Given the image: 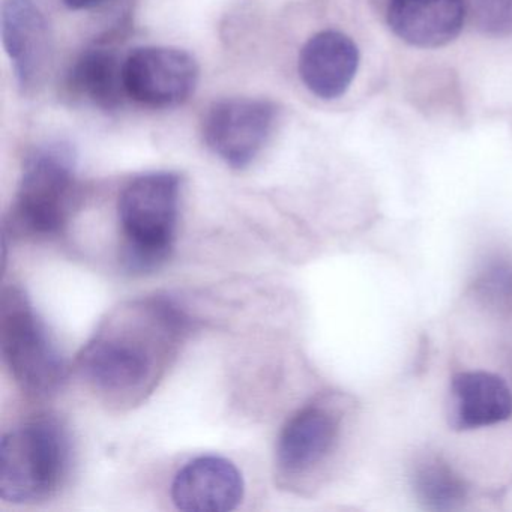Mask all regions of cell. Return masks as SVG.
<instances>
[{"label":"cell","instance_id":"cell-1","mask_svg":"<svg viewBox=\"0 0 512 512\" xmlns=\"http://www.w3.org/2000/svg\"><path fill=\"white\" fill-rule=\"evenodd\" d=\"M191 328L190 316L166 296L124 302L80 350L77 373L110 409H133L163 382Z\"/></svg>","mask_w":512,"mask_h":512},{"label":"cell","instance_id":"cell-2","mask_svg":"<svg viewBox=\"0 0 512 512\" xmlns=\"http://www.w3.org/2000/svg\"><path fill=\"white\" fill-rule=\"evenodd\" d=\"M71 454L70 431L56 416L17 425L0 443V497L13 505L52 499L67 481Z\"/></svg>","mask_w":512,"mask_h":512},{"label":"cell","instance_id":"cell-3","mask_svg":"<svg viewBox=\"0 0 512 512\" xmlns=\"http://www.w3.org/2000/svg\"><path fill=\"white\" fill-rule=\"evenodd\" d=\"M181 178L152 172L128 182L119 196L121 263L128 274L146 275L163 268L175 250Z\"/></svg>","mask_w":512,"mask_h":512},{"label":"cell","instance_id":"cell-4","mask_svg":"<svg viewBox=\"0 0 512 512\" xmlns=\"http://www.w3.org/2000/svg\"><path fill=\"white\" fill-rule=\"evenodd\" d=\"M76 155L67 143L35 149L23 164L16 199L8 214V235L16 239L55 238L64 232L76 199Z\"/></svg>","mask_w":512,"mask_h":512},{"label":"cell","instance_id":"cell-5","mask_svg":"<svg viewBox=\"0 0 512 512\" xmlns=\"http://www.w3.org/2000/svg\"><path fill=\"white\" fill-rule=\"evenodd\" d=\"M0 352L28 397L46 400L64 388L68 365L25 290L7 286L0 298Z\"/></svg>","mask_w":512,"mask_h":512},{"label":"cell","instance_id":"cell-6","mask_svg":"<svg viewBox=\"0 0 512 512\" xmlns=\"http://www.w3.org/2000/svg\"><path fill=\"white\" fill-rule=\"evenodd\" d=\"M277 119L274 104L232 98L212 104L203 121L208 148L233 169L250 166L268 143Z\"/></svg>","mask_w":512,"mask_h":512},{"label":"cell","instance_id":"cell-7","mask_svg":"<svg viewBox=\"0 0 512 512\" xmlns=\"http://www.w3.org/2000/svg\"><path fill=\"white\" fill-rule=\"evenodd\" d=\"M199 83L196 59L173 47H140L124 61L127 97L152 109L185 103Z\"/></svg>","mask_w":512,"mask_h":512},{"label":"cell","instance_id":"cell-8","mask_svg":"<svg viewBox=\"0 0 512 512\" xmlns=\"http://www.w3.org/2000/svg\"><path fill=\"white\" fill-rule=\"evenodd\" d=\"M338 436L340 416L325 401H311L296 410L275 445L278 484L293 487L310 476L334 451Z\"/></svg>","mask_w":512,"mask_h":512},{"label":"cell","instance_id":"cell-9","mask_svg":"<svg viewBox=\"0 0 512 512\" xmlns=\"http://www.w3.org/2000/svg\"><path fill=\"white\" fill-rule=\"evenodd\" d=\"M170 494L181 511H233L244 499V476L229 458L200 455L178 470Z\"/></svg>","mask_w":512,"mask_h":512},{"label":"cell","instance_id":"cell-10","mask_svg":"<svg viewBox=\"0 0 512 512\" xmlns=\"http://www.w3.org/2000/svg\"><path fill=\"white\" fill-rule=\"evenodd\" d=\"M2 41L22 88H32L50 61V32L34 0L2 2Z\"/></svg>","mask_w":512,"mask_h":512},{"label":"cell","instance_id":"cell-11","mask_svg":"<svg viewBox=\"0 0 512 512\" xmlns=\"http://www.w3.org/2000/svg\"><path fill=\"white\" fill-rule=\"evenodd\" d=\"M298 67L299 76L311 94L320 100H337L355 79L358 46L343 32H319L302 47Z\"/></svg>","mask_w":512,"mask_h":512},{"label":"cell","instance_id":"cell-12","mask_svg":"<svg viewBox=\"0 0 512 512\" xmlns=\"http://www.w3.org/2000/svg\"><path fill=\"white\" fill-rule=\"evenodd\" d=\"M466 0H391L388 25L404 43L419 49L448 46L460 35Z\"/></svg>","mask_w":512,"mask_h":512},{"label":"cell","instance_id":"cell-13","mask_svg":"<svg viewBox=\"0 0 512 512\" xmlns=\"http://www.w3.org/2000/svg\"><path fill=\"white\" fill-rule=\"evenodd\" d=\"M512 416V392L502 377L487 371H464L452 379L449 425L467 431L491 427Z\"/></svg>","mask_w":512,"mask_h":512},{"label":"cell","instance_id":"cell-14","mask_svg":"<svg viewBox=\"0 0 512 512\" xmlns=\"http://www.w3.org/2000/svg\"><path fill=\"white\" fill-rule=\"evenodd\" d=\"M124 61L115 50L95 47L77 58L67 77L74 98L103 110L121 106L127 97L124 86Z\"/></svg>","mask_w":512,"mask_h":512},{"label":"cell","instance_id":"cell-15","mask_svg":"<svg viewBox=\"0 0 512 512\" xmlns=\"http://www.w3.org/2000/svg\"><path fill=\"white\" fill-rule=\"evenodd\" d=\"M413 490L425 508L451 511L460 508L467 497V485L454 467L437 455H427L415 464Z\"/></svg>","mask_w":512,"mask_h":512},{"label":"cell","instance_id":"cell-16","mask_svg":"<svg viewBox=\"0 0 512 512\" xmlns=\"http://www.w3.org/2000/svg\"><path fill=\"white\" fill-rule=\"evenodd\" d=\"M476 28L491 37L512 35V0H467Z\"/></svg>","mask_w":512,"mask_h":512},{"label":"cell","instance_id":"cell-17","mask_svg":"<svg viewBox=\"0 0 512 512\" xmlns=\"http://www.w3.org/2000/svg\"><path fill=\"white\" fill-rule=\"evenodd\" d=\"M103 2L104 0H64V4L74 11L91 10Z\"/></svg>","mask_w":512,"mask_h":512}]
</instances>
